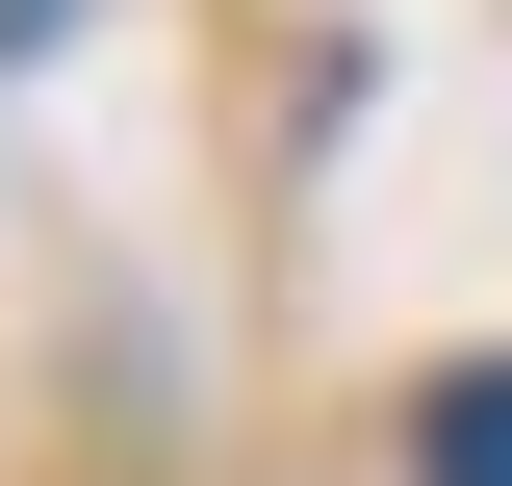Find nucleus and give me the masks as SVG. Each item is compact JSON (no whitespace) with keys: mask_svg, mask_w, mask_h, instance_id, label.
<instances>
[{"mask_svg":"<svg viewBox=\"0 0 512 486\" xmlns=\"http://www.w3.org/2000/svg\"><path fill=\"white\" fill-rule=\"evenodd\" d=\"M410 486H512V359H461V384H410Z\"/></svg>","mask_w":512,"mask_h":486,"instance_id":"f257e3e1","label":"nucleus"},{"mask_svg":"<svg viewBox=\"0 0 512 486\" xmlns=\"http://www.w3.org/2000/svg\"><path fill=\"white\" fill-rule=\"evenodd\" d=\"M52 26H77V0H0V52H52Z\"/></svg>","mask_w":512,"mask_h":486,"instance_id":"f03ea898","label":"nucleus"}]
</instances>
